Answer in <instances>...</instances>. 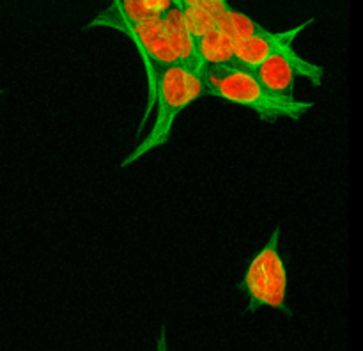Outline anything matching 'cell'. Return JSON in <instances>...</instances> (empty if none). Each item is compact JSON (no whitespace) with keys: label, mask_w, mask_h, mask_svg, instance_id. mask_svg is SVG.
<instances>
[{"label":"cell","mask_w":363,"mask_h":351,"mask_svg":"<svg viewBox=\"0 0 363 351\" xmlns=\"http://www.w3.org/2000/svg\"><path fill=\"white\" fill-rule=\"evenodd\" d=\"M202 71L204 66L199 59L177 60L158 71L155 84V123L144 140L121 162V167L133 165L149 151L169 142L177 116L188 105L206 96Z\"/></svg>","instance_id":"6da1fadb"},{"label":"cell","mask_w":363,"mask_h":351,"mask_svg":"<svg viewBox=\"0 0 363 351\" xmlns=\"http://www.w3.org/2000/svg\"><path fill=\"white\" fill-rule=\"evenodd\" d=\"M202 82H204L206 96H215L234 105L247 106L268 123H275L282 117L298 121L314 106L312 101L272 94L262 87L250 69L240 66L204 67Z\"/></svg>","instance_id":"7a4b0ae2"},{"label":"cell","mask_w":363,"mask_h":351,"mask_svg":"<svg viewBox=\"0 0 363 351\" xmlns=\"http://www.w3.org/2000/svg\"><path fill=\"white\" fill-rule=\"evenodd\" d=\"M280 223L269 234L264 247L254 255L241 280L248 296V308L269 307L287 312V269L280 254Z\"/></svg>","instance_id":"3957f363"},{"label":"cell","mask_w":363,"mask_h":351,"mask_svg":"<svg viewBox=\"0 0 363 351\" xmlns=\"http://www.w3.org/2000/svg\"><path fill=\"white\" fill-rule=\"evenodd\" d=\"M116 28L130 35L131 41L137 46L138 53H140L142 60H144L145 74H147V108H145L144 119L138 128V131H142L147 124L152 106H155L156 74L162 67L177 62L179 57H177L176 50L170 43L162 16L147 18V20L135 21V23H121Z\"/></svg>","instance_id":"277c9868"},{"label":"cell","mask_w":363,"mask_h":351,"mask_svg":"<svg viewBox=\"0 0 363 351\" xmlns=\"http://www.w3.org/2000/svg\"><path fill=\"white\" fill-rule=\"evenodd\" d=\"M262 87L272 94L280 98H294V80L296 74L307 78L312 85L323 84V74L325 69L311 60L303 59L294 48L286 50L269 55L262 60L255 69H252Z\"/></svg>","instance_id":"5b68a950"},{"label":"cell","mask_w":363,"mask_h":351,"mask_svg":"<svg viewBox=\"0 0 363 351\" xmlns=\"http://www.w3.org/2000/svg\"><path fill=\"white\" fill-rule=\"evenodd\" d=\"M314 23V18L301 21L300 25L287 30H261L259 34L250 35V38L238 41L234 46V66L245 67V69H255L259 64L269 55L279 52H286V50L293 48V43L305 28H308Z\"/></svg>","instance_id":"8992f818"},{"label":"cell","mask_w":363,"mask_h":351,"mask_svg":"<svg viewBox=\"0 0 363 351\" xmlns=\"http://www.w3.org/2000/svg\"><path fill=\"white\" fill-rule=\"evenodd\" d=\"M195 39V55L204 67L234 66V46L236 43L218 28L204 32Z\"/></svg>","instance_id":"52a82bcc"},{"label":"cell","mask_w":363,"mask_h":351,"mask_svg":"<svg viewBox=\"0 0 363 351\" xmlns=\"http://www.w3.org/2000/svg\"><path fill=\"white\" fill-rule=\"evenodd\" d=\"M215 27L222 30L225 35H229L234 43L243 41V39L259 34V32L266 28L259 21H255L254 18L247 16V14L240 13V11H234L230 6L223 9L222 13L216 14Z\"/></svg>","instance_id":"ba28073f"},{"label":"cell","mask_w":363,"mask_h":351,"mask_svg":"<svg viewBox=\"0 0 363 351\" xmlns=\"http://www.w3.org/2000/svg\"><path fill=\"white\" fill-rule=\"evenodd\" d=\"M117 2H119V0H112V6H116Z\"/></svg>","instance_id":"9c48e42d"}]
</instances>
